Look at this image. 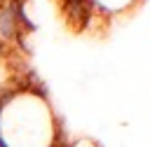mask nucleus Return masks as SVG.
Wrapping results in <instances>:
<instances>
[{"label": "nucleus", "mask_w": 150, "mask_h": 147, "mask_svg": "<svg viewBox=\"0 0 150 147\" xmlns=\"http://www.w3.org/2000/svg\"><path fill=\"white\" fill-rule=\"evenodd\" d=\"M16 33H19L16 21H14V16H12V9H9L7 2H5V5L0 7V42H5V44L14 42Z\"/></svg>", "instance_id": "nucleus-1"}, {"label": "nucleus", "mask_w": 150, "mask_h": 147, "mask_svg": "<svg viewBox=\"0 0 150 147\" xmlns=\"http://www.w3.org/2000/svg\"><path fill=\"white\" fill-rule=\"evenodd\" d=\"M5 2H7V0H0V7H2V5H5Z\"/></svg>", "instance_id": "nucleus-2"}]
</instances>
